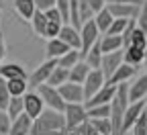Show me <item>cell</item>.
Segmentation results:
<instances>
[{"instance_id": "obj_14", "label": "cell", "mask_w": 147, "mask_h": 135, "mask_svg": "<svg viewBox=\"0 0 147 135\" xmlns=\"http://www.w3.org/2000/svg\"><path fill=\"white\" fill-rule=\"evenodd\" d=\"M145 96H147V72L137 76L133 84H129V102L143 100Z\"/></svg>"}, {"instance_id": "obj_24", "label": "cell", "mask_w": 147, "mask_h": 135, "mask_svg": "<svg viewBox=\"0 0 147 135\" xmlns=\"http://www.w3.org/2000/svg\"><path fill=\"white\" fill-rule=\"evenodd\" d=\"M84 62L92 68V70H96V68H100V62H102V49H100V39L92 45L90 49H88V53L84 55Z\"/></svg>"}, {"instance_id": "obj_28", "label": "cell", "mask_w": 147, "mask_h": 135, "mask_svg": "<svg viewBox=\"0 0 147 135\" xmlns=\"http://www.w3.org/2000/svg\"><path fill=\"white\" fill-rule=\"evenodd\" d=\"M67 80H69V70L67 68H61V66H55L53 72H51V76H49V80H47V84L59 86V84H63Z\"/></svg>"}, {"instance_id": "obj_31", "label": "cell", "mask_w": 147, "mask_h": 135, "mask_svg": "<svg viewBox=\"0 0 147 135\" xmlns=\"http://www.w3.org/2000/svg\"><path fill=\"white\" fill-rule=\"evenodd\" d=\"M88 111V119H110V102L108 104H98V107H90Z\"/></svg>"}, {"instance_id": "obj_32", "label": "cell", "mask_w": 147, "mask_h": 135, "mask_svg": "<svg viewBox=\"0 0 147 135\" xmlns=\"http://www.w3.org/2000/svg\"><path fill=\"white\" fill-rule=\"evenodd\" d=\"M78 10H80V21H82V25H84L86 21H90V18H94V10L90 8L88 0H78Z\"/></svg>"}, {"instance_id": "obj_2", "label": "cell", "mask_w": 147, "mask_h": 135, "mask_svg": "<svg viewBox=\"0 0 147 135\" xmlns=\"http://www.w3.org/2000/svg\"><path fill=\"white\" fill-rule=\"evenodd\" d=\"M63 115H65V129L67 131L76 129L88 121V111H86L84 102H67L63 109Z\"/></svg>"}, {"instance_id": "obj_40", "label": "cell", "mask_w": 147, "mask_h": 135, "mask_svg": "<svg viewBox=\"0 0 147 135\" xmlns=\"http://www.w3.org/2000/svg\"><path fill=\"white\" fill-rule=\"evenodd\" d=\"M35 6H37V10H49V8H53L55 6V0H35Z\"/></svg>"}, {"instance_id": "obj_6", "label": "cell", "mask_w": 147, "mask_h": 135, "mask_svg": "<svg viewBox=\"0 0 147 135\" xmlns=\"http://www.w3.org/2000/svg\"><path fill=\"white\" fill-rule=\"evenodd\" d=\"M59 88V94H61V98L67 102H84L86 100V94H84V84H78V82H63L57 86Z\"/></svg>"}, {"instance_id": "obj_12", "label": "cell", "mask_w": 147, "mask_h": 135, "mask_svg": "<svg viewBox=\"0 0 147 135\" xmlns=\"http://www.w3.org/2000/svg\"><path fill=\"white\" fill-rule=\"evenodd\" d=\"M106 6L117 18H137L141 8V4H135V2H117V4H106Z\"/></svg>"}, {"instance_id": "obj_18", "label": "cell", "mask_w": 147, "mask_h": 135, "mask_svg": "<svg viewBox=\"0 0 147 135\" xmlns=\"http://www.w3.org/2000/svg\"><path fill=\"white\" fill-rule=\"evenodd\" d=\"M0 78L10 80V78H27L29 80V74L21 64H0Z\"/></svg>"}, {"instance_id": "obj_5", "label": "cell", "mask_w": 147, "mask_h": 135, "mask_svg": "<svg viewBox=\"0 0 147 135\" xmlns=\"http://www.w3.org/2000/svg\"><path fill=\"white\" fill-rule=\"evenodd\" d=\"M80 35H82V49H80V53H82V60H84V55L88 53V49L100 39L102 33L98 31V27H96V23H94V18H90V21H86V23L82 25Z\"/></svg>"}, {"instance_id": "obj_3", "label": "cell", "mask_w": 147, "mask_h": 135, "mask_svg": "<svg viewBox=\"0 0 147 135\" xmlns=\"http://www.w3.org/2000/svg\"><path fill=\"white\" fill-rule=\"evenodd\" d=\"M37 92L41 94V98H43L45 107L63 113V109H65V100L61 98V94H59V88H57V86H51V84L45 82V84H39V86H37Z\"/></svg>"}, {"instance_id": "obj_13", "label": "cell", "mask_w": 147, "mask_h": 135, "mask_svg": "<svg viewBox=\"0 0 147 135\" xmlns=\"http://www.w3.org/2000/svg\"><path fill=\"white\" fill-rule=\"evenodd\" d=\"M57 37H59L61 41H65L71 49H82V35H80V29H76L74 25H69V23L61 25Z\"/></svg>"}, {"instance_id": "obj_8", "label": "cell", "mask_w": 147, "mask_h": 135, "mask_svg": "<svg viewBox=\"0 0 147 135\" xmlns=\"http://www.w3.org/2000/svg\"><path fill=\"white\" fill-rule=\"evenodd\" d=\"M115 94H117V84L106 82L96 94H92L90 98H86L84 104H86V109H90V107H98V104H108L110 100H113Z\"/></svg>"}, {"instance_id": "obj_30", "label": "cell", "mask_w": 147, "mask_h": 135, "mask_svg": "<svg viewBox=\"0 0 147 135\" xmlns=\"http://www.w3.org/2000/svg\"><path fill=\"white\" fill-rule=\"evenodd\" d=\"M129 45H135V47L145 49V45H147V33H145L143 29L135 27V29L131 31V37H129ZM129 45H127V47H129Z\"/></svg>"}, {"instance_id": "obj_21", "label": "cell", "mask_w": 147, "mask_h": 135, "mask_svg": "<svg viewBox=\"0 0 147 135\" xmlns=\"http://www.w3.org/2000/svg\"><path fill=\"white\" fill-rule=\"evenodd\" d=\"M100 49H102V53L123 49V37L121 35H108V33H104L100 37Z\"/></svg>"}, {"instance_id": "obj_11", "label": "cell", "mask_w": 147, "mask_h": 135, "mask_svg": "<svg viewBox=\"0 0 147 135\" xmlns=\"http://www.w3.org/2000/svg\"><path fill=\"white\" fill-rule=\"evenodd\" d=\"M123 64V49H117V51H108V53H102V62H100V70L102 74L106 76V80L113 76V72Z\"/></svg>"}, {"instance_id": "obj_44", "label": "cell", "mask_w": 147, "mask_h": 135, "mask_svg": "<svg viewBox=\"0 0 147 135\" xmlns=\"http://www.w3.org/2000/svg\"><path fill=\"white\" fill-rule=\"evenodd\" d=\"M45 135H69L67 129H57V131H51V133H45Z\"/></svg>"}, {"instance_id": "obj_41", "label": "cell", "mask_w": 147, "mask_h": 135, "mask_svg": "<svg viewBox=\"0 0 147 135\" xmlns=\"http://www.w3.org/2000/svg\"><path fill=\"white\" fill-rule=\"evenodd\" d=\"M88 4H90V8H92V10H94V14L106 6V2H104V0H88Z\"/></svg>"}, {"instance_id": "obj_35", "label": "cell", "mask_w": 147, "mask_h": 135, "mask_svg": "<svg viewBox=\"0 0 147 135\" xmlns=\"http://www.w3.org/2000/svg\"><path fill=\"white\" fill-rule=\"evenodd\" d=\"M61 25H63V23L49 21V18H47V27H45V35H43V39H51V37H57V35H59Z\"/></svg>"}, {"instance_id": "obj_39", "label": "cell", "mask_w": 147, "mask_h": 135, "mask_svg": "<svg viewBox=\"0 0 147 135\" xmlns=\"http://www.w3.org/2000/svg\"><path fill=\"white\" fill-rule=\"evenodd\" d=\"M10 125H12V119L8 117V113L6 111H0V135H8Z\"/></svg>"}, {"instance_id": "obj_47", "label": "cell", "mask_w": 147, "mask_h": 135, "mask_svg": "<svg viewBox=\"0 0 147 135\" xmlns=\"http://www.w3.org/2000/svg\"><path fill=\"white\" fill-rule=\"evenodd\" d=\"M4 8V2H2V0H0V10H2Z\"/></svg>"}, {"instance_id": "obj_26", "label": "cell", "mask_w": 147, "mask_h": 135, "mask_svg": "<svg viewBox=\"0 0 147 135\" xmlns=\"http://www.w3.org/2000/svg\"><path fill=\"white\" fill-rule=\"evenodd\" d=\"M4 111L8 113V117L12 121L18 117V115H23L25 113V100H23V96H10V100H8V104H6Z\"/></svg>"}, {"instance_id": "obj_10", "label": "cell", "mask_w": 147, "mask_h": 135, "mask_svg": "<svg viewBox=\"0 0 147 135\" xmlns=\"http://www.w3.org/2000/svg\"><path fill=\"white\" fill-rule=\"evenodd\" d=\"M23 100H25V113L29 115L31 119H37L43 113V109H45V102H43L39 92H29L27 90L25 96H23Z\"/></svg>"}, {"instance_id": "obj_34", "label": "cell", "mask_w": 147, "mask_h": 135, "mask_svg": "<svg viewBox=\"0 0 147 135\" xmlns=\"http://www.w3.org/2000/svg\"><path fill=\"white\" fill-rule=\"evenodd\" d=\"M90 123L96 127V131H98L100 135L113 133V125H110V119H90Z\"/></svg>"}, {"instance_id": "obj_38", "label": "cell", "mask_w": 147, "mask_h": 135, "mask_svg": "<svg viewBox=\"0 0 147 135\" xmlns=\"http://www.w3.org/2000/svg\"><path fill=\"white\" fill-rule=\"evenodd\" d=\"M137 27L147 33V0H143V2H141L139 14H137Z\"/></svg>"}, {"instance_id": "obj_9", "label": "cell", "mask_w": 147, "mask_h": 135, "mask_svg": "<svg viewBox=\"0 0 147 135\" xmlns=\"http://www.w3.org/2000/svg\"><path fill=\"white\" fill-rule=\"evenodd\" d=\"M104 84H106V76L102 74V70L100 68L90 70V74L86 76V80H84V94H86V98H90L92 94H96Z\"/></svg>"}, {"instance_id": "obj_29", "label": "cell", "mask_w": 147, "mask_h": 135, "mask_svg": "<svg viewBox=\"0 0 147 135\" xmlns=\"http://www.w3.org/2000/svg\"><path fill=\"white\" fill-rule=\"evenodd\" d=\"M31 25H33L35 35L43 37V35H45V27H47V16H45V12H43V10H35V14H33V18H31Z\"/></svg>"}, {"instance_id": "obj_45", "label": "cell", "mask_w": 147, "mask_h": 135, "mask_svg": "<svg viewBox=\"0 0 147 135\" xmlns=\"http://www.w3.org/2000/svg\"><path fill=\"white\" fill-rule=\"evenodd\" d=\"M143 66H145V70H147V45H145V57H143Z\"/></svg>"}, {"instance_id": "obj_23", "label": "cell", "mask_w": 147, "mask_h": 135, "mask_svg": "<svg viewBox=\"0 0 147 135\" xmlns=\"http://www.w3.org/2000/svg\"><path fill=\"white\" fill-rule=\"evenodd\" d=\"M115 21V16H113V12L108 10V6H104L102 10H98L96 14H94V23H96V27H98V31L104 35L106 31H108V27H110V23Z\"/></svg>"}, {"instance_id": "obj_42", "label": "cell", "mask_w": 147, "mask_h": 135, "mask_svg": "<svg viewBox=\"0 0 147 135\" xmlns=\"http://www.w3.org/2000/svg\"><path fill=\"white\" fill-rule=\"evenodd\" d=\"M4 57H6V41H4L2 33H0V64H2Z\"/></svg>"}, {"instance_id": "obj_15", "label": "cell", "mask_w": 147, "mask_h": 135, "mask_svg": "<svg viewBox=\"0 0 147 135\" xmlns=\"http://www.w3.org/2000/svg\"><path fill=\"white\" fill-rule=\"evenodd\" d=\"M135 74H137V68H135V66L123 62V64L113 72V76H110L106 82H110V84H123V82H129L131 78H135Z\"/></svg>"}, {"instance_id": "obj_25", "label": "cell", "mask_w": 147, "mask_h": 135, "mask_svg": "<svg viewBox=\"0 0 147 135\" xmlns=\"http://www.w3.org/2000/svg\"><path fill=\"white\" fill-rule=\"evenodd\" d=\"M8 92L10 96H25V92L29 90V80L27 78H10L6 80Z\"/></svg>"}, {"instance_id": "obj_46", "label": "cell", "mask_w": 147, "mask_h": 135, "mask_svg": "<svg viewBox=\"0 0 147 135\" xmlns=\"http://www.w3.org/2000/svg\"><path fill=\"white\" fill-rule=\"evenodd\" d=\"M0 27H2V10H0Z\"/></svg>"}, {"instance_id": "obj_16", "label": "cell", "mask_w": 147, "mask_h": 135, "mask_svg": "<svg viewBox=\"0 0 147 135\" xmlns=\"http://www.w3.org/2000/svg\"><path fill=\"white\" fill-rule=\"evenodd\" d=\"M71 49L65 41H61L59 37H51V39H47V45H45V57H49V60H59V57Z\"/></svg>"}, {"instance_id": "obj_37", "label": "cell", "mask_w": 147, "mask_h": 135, "mask_svg": "<svg viewBox=\"0 0 147 135\" xmlns=\"http://www.w3.org/2000/svg\"><path fill=\"white\" fill-rule=\"evenodd\" d=\"M10 100V92H8V86H6V80L0 78V111H4L6 104Z\"/></svg>"}, {"instance_id": "obj_22", "label": "cell", "mask_w": 147, "mask_h": 135, "mask_svg": "<svg viewBox=\"0 0 147 135\" xmlns=\"http://www.w3.org/2000/svg\"><path fill=\"white\" fill-rule=\"evenodd\" d=\"M90 66L84 62V60H80L74 68H69V80L71 82H78V84H84V80H86V76L90 74Z\"/></svg>"}, {"instance_id": "obj_27", "label": "cell", "mask_w": 147, "mask_h": 135, "mask_svg": "<svg viewBox=\"0 0 147 135\" xmlns=\"http://www.w3.org/2000/svg\"><path fill=\"white\" fill-rule=\"evenodd\" d=\"M82 60V53H80V49H67L59 60H57V66H61V68H74L78 62Z\"/></svg>"}, {"instance_id": "obj_43", "label": "cell", "mask_w": 147, "mask_h": 135, "mask_svg": "<svg viewBox=\"0 0 147 135\" xmlns=\"http://www.w3.org/2000/svg\"><path fill=\"white\" fill-rule=\"evenodd\" d=\"M106 4H117V2H135V4H141L143 0H104Z\"/></svg>"}, {"instance_id": "obj_20", "label": "cell", "mask_w": 147, "mask_h": 135, "mask_svg": "<svg viewBox=\"0 0 147 135\" xmlns=\"http://www.w3.org/2000/svg\"><path fill=\"white\" fill-rule=\"evenodd\" d=\"M12 6H14L16 14L21 16L23 21H31V18H33V14H35V10H37V6H35V0H14V2H12Z\"/></svg>"}, {"instance_id": "obj_19", "label": "cell", "mask_w": 147, "mask_h": 135, "mask_svg": "<svg viewBox=\"0 0 147 135\" xmlns=\"http://www.w3.org/2000/svg\"><path fill=\"white\" fill-rule=\"evenodd\" d=\"M143 57H145V49H141V47H135V45L123 47V62H127V64L139 68V66H143Z\"/></svg>"}, {"instance_id": "obj_33", "label": "cell", "mask_w": 147, "mask_h": 135, "mask_svg": "<svg viewBox=\"0 0 147 135\" xmlns=\"http://www.w3.org/2000/svg\"><path fill=\"white\" fill-rule=\"evenodd\" d=\"M127 25H129V18H117L115 16V21L110 23V27H108V35H123V31L127 29Z\"/></svg>"}, {"instance_id": "obj_36", "label": "cell", "mask_w": 147, "mask_h": 135, "mask_svg": "<svg viewBox=\"0 0 147 135\" xmlns=\"http://www.w3.org/2000/svg\"><path fill=\"white\" fill-rule=\"evenodd\" d=\"M133 135H147V113L143 111V115L137 119V123L133 125Z\"/></svg>"}, {"instance_id": "obj_4", "label": "cell", "mask_w": 147, "mask_h": 135, "mask_svg": "<svg viewBox=\"0 0 147 135\" xmlns=\"http://www.w3.org/2000/svg\"><path fill=\"white\" fill-rule=\"evenodd\" d=\"M145 111V100H135V102H129L125 115H123V123H121V135H127L129 131L133 129V125L137 123V119L143 115Z\"/></svg>"}, {"instance_id": "obj_7", "label": "cell", "mask_w": 147, "mask_h": 135, "mask_svg": "<svg viewBox=\"0 0 147 135\" xmlns=\"http://www.w3.org/2000/svg\"><path fill=\"white\" fill-rule=\"evenodd\" d=\"M55 66H57V60H49V57H47V60L43 64H39L35 68V72L29 76V86L37 88L39 84H45L49 80V76H51V72H53Z\"/></svg>"}, {"instance_id": "obj_17", "label": "cell", "mask_w": 147, "mask_h": 135, "mask_svg": "<svg viewBox=\"0 0 147 135\" xmlns=\"http://www.w3.org/2000/svg\"><path fill=\"white\" fill-rule=\"evenodd\" d=\"M31 127H33V119L27 113H23V115H18V117L12 121L8 135H31Z\"/></svg>"}, {"instance_id": "obj_1", "label": "cell", "mask_w": 147, "mask_h": 135, "mask_svg": "<svg viewBox=\"0 0 147 135\" xmlns=\"http://www.w3.org/2000/svg\"><path fill=\"white\" fill-rule=\"evenodd\" d=\"M57 129H65V115L61 111L45 107L39 117L33 119L31 135H45V133L57 131Z\"/></svg>"}, {"instance_id": "obj_48", "label": "cell", "mask_w": 147, "mask_h": 135, "mask_svg": "<svg viewBox=\"0 0 147 135\" xmlns=\"http://www.w3.org/2000/svg\"><path fill=\"white\" fill-rule=\"evenodd\" d=\"M106 135H117V133H106Z\"/></svg>"}]
</instances>
